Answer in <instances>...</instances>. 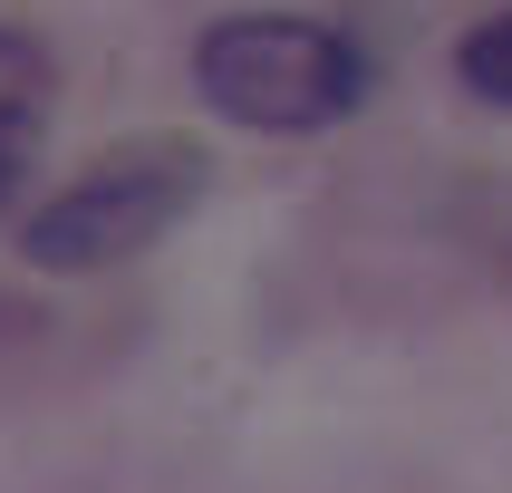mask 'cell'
<instances>
[{"label":"cell","instance_id":"7a4b0ae2","mask_svg":"<svg viewBox=\"0 0 512 493\" xmlns=\"http://www.w3.org/2000/svg\"><path fill=\"white\" fill-rule=\"evenodd\" d=\"M194 87L213 116L252 126V136H319L368 97V68L329 20L242 10V20H213L194 39Z\"/></svg>","mask_w":512,"mask_h":493},{"label":"cell","instance_id":"6da1fadb","mask_svg":"<svg viewBox=\"0 0 512 493\" xmlns=\"http://www.w3.org/2000/svg\"><path fill=\"white\" fill-rule=\"evenodd\" d=\"M213 184V155L174 126L116 136L78 184H58L39 213L20 223V261L29 271H116V261L155 252Z\"/></svg>","mask_w":512,"mask_h":493},{"label":"cell","instance_id":"5b68a950","mask_svg":"<svg viewBox=\"0 0 512 493\" xmlns=\"http://www.w3.org/2000/svg\"><path fill=\"white\" fill-rule=\"evenodd\" d=\"M20 145H29V136H0V213H10V203H20V165H29Z\"/></svg>","mask_w":512,"mask_h":493},{"label":"cell","instance_id":"3957f363","mask_svg":"<svg viewBox=\"0 0 512 493\" xmlns=\"http://www.w3.org/2000/svg\"><path fill=\"white\" fill-rule=\"evenodd\" d=\"M39 116H49V58L29 29L0 20V136H29Z\"/></svg>","mask_w":512,"mask_h":493},{"label":"cell","instance_id":"277c9868","mask_svg":"<svg viewBox=\"0 0 512 493\" xmlns=\"http://www.w3.org/2000/svg\"><path fill=\"white\" fill-rule=\"evenodd\" d=\"M455 78L484 97V107H512V10H493V20H474L455 39Z\"/></svg>","mask_w":512,"mask_h":493}]
</instances>
